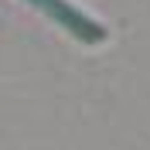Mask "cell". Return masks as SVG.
Segmentation results:
<instances>
[{
    "mask_svg": "<svg viewBox=\"0 0 150 150\" xmlns=\"http://www.w3.org/2000/svg\"><path fill=\"white\" fill-rule=\"evenodd\" d=\"M31 7H38V10H45L51 21H58L62 28H68V31H75L79 38H99L103 31L96 28L92 21L85 17V14H79V10H72L68 4H62V0H28Z\"/></svg>",
    "mask_w": 150,
    "mask_h": 150,
    "instance_id": "cell-1",
    "label": "cell"
}]
</instances>
